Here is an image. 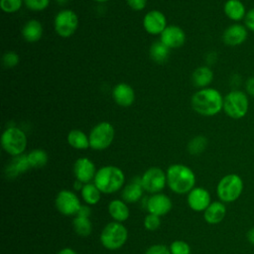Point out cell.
<instances>
[{"label": "cell", "instance_id": "8", "mask_svg": "<svg viewBox=\"0 0 254 254\" xmlns=\"http://www.w3.org/2000/svg\"><path fill=\"white\" fill-rule=\"evenodd\" d=\"M88 138L89 145L93 150H104L108 148L113 141L114 128L109 122H100L92 128Z\"/></svg>", "mask_w": 254, "mask_h": 254}, {"label": "cell", "instance_id": "41", "mask_svg": "<svg viewBox=\"0 0 254 254\" xmlns=\"http://www.w3.org/2000/svg\"><path fill=\"white\" fill-rule=\"evenodd\" d=\"M90 213H91V209H90L89 206H87V205H81L75 215H76V216H79V217H87V218H88L89 215H90Z\"/></svg>", "mask_w": 254, "mask_h": 254}, {"label": "cell", "instance_id": "23", "mask_svg": "<svg viewBox=\"0 0 254 254\" xmlns=\"http://www.w3.org/2000/svg\"><path fill=\"white\" fill-rule=\"evenodd\" d=\"M43 35V27L42 24L35 20H29L22 28V36L23 38L30 43H34L39 41Z\"/></svg>", "mask_w": 254, "mask_h": 254}, {"label": "cell", "instance_id": "38", "mask_svg": "<svg viewBox=\"0 0 254 254\" xmlns=\"http://www.w3.org/2000/svg\"><path fill=\"white\" fill-rule=\"evenodd\" d=\"M244 25L248 31L254 33V7L247 10L246 16L244 18Z\"/></svg>", "mask_w": 254, "mask_h": 254}, {"label": "cell", "instance_id": "10", "mask_svg": "<svg viewBox=\"0 0 254 254\" xmlns=\"http://www.w3.org/2000/svg\"><path fill=\"white\" fill-rule=\"evenodd\" d=\"M143 189L151 193H159L166 186L167 174L160 168L148 169L141 178Z\"/></svg>", "mask_w": 254, "mask_h": 254}, {"label": "cell", "instance_id": "17", "mask_svg": "<svg viewBox=\"0 0 254 254\" xmlns=\"http://www.w3.org/2000/svg\"><path fill=\"white\" fill-rule=\"evenodd\" d=\"M147 209L150 213L162 216L167 214L172 208V201L166 194L154 193L147 199Z\"/></svg>", "mask_w": 254, "mask_h": 254}, {"label": "cell", "instance_id": "36", "mask_svg": "<svg viewBox=\"0 0 254 254\" xmlns=\"http://www.w3.org/2000/svg\"><path fill=\"white\" fill-rule=\"evenodd\" d=\"M160 224H161V219H160V216L156 215V214H148L146 217H145V220H144V225L145 227L148 229V230H151V231H154L156 229H158L160 227Z\"/></svg>", "mask_w": 254, "mask_h": 254}, {"label": "cell", "instance_id": "6", "mask_svg": "<svg viewBox=\"0 0 254 254\" xmlns=\"http://www.w3.org/2000/svg\"><path fill=\"white\" fill-rule=\"evenodd\" d=\"M243 190V181L236 174L224 176L218 183L216 192L223 202H232L236 200Z\"/></svg>", "mask_w": 254, "mask_h": 254}, {"label": "cell", "instance_id": "16", "mask_svg": "<svg viewBox=\"0 0 254 254\" xmlns=\"http://www.w3.org/2000/svg\"><path fill=\"white\" fill-rule=\"evenodd\" d=\"M189 206L194 211H202L207 208L210 202V194L203 188H193L188 195Z\"/></svg>", "mask_w": 254, "mask_h": 254}, {"label": "cell", "instance_id": "18", "mask_svg": "<svg viewBox=\"0 0 254 254\" xmlns=\"http://www.w3.org/2000/svg\"><path fill=\"white\" fill-rule=\"evenodd\" d=\"M112 97L118 105L128 107L132 105L135 100V92L129 84L121 82L116 84L113 88Z\"/></svg>", "mask_w": 254, "mask_h": 254}, {"label": "cell", "instance_id": "22", "mask_svg": "<svg viewBox=\"0 0 254 254\" xmlns=\"http://www.w3.org/2000/svg\"><path fill=\"white\" fill-rule=\"evenodd\" d=\"M143 190L141 179L136 178L123 189L121 194L122 198L127 202L138 201L143 195Z\"/></svg>", "mask_w": 254, "mask_h": 254}, {"label": "cell", "instance_id": "13", "mask_svg": "<svg viewBox=\"0 0 254 254\" xmlns=\"http://www.w3.org/2000/svg\"><path fill=\"white\" fill-rule=\"evenodd\" d=\"M143 27L151 35L162 34L167 27L166 16L158 10H152L144 16Z\"/></svg>", "mask_w": 254, "mask_h": 254}, {"label": "cell", "instance_id": "9", "mask_svg": "<svg viewBox=\"0 0 254 254\" xmlns=\"http://www.w3.org/2000/svg\"><path fill=\"white\" fill-rule=\"evenodd\" d=\"M78 26L77 15L71 10H62L55 18V30L63 38L70 37Z\"/></svg>", "mask_w": 254, "mask_h": 254}, {"label": "cell", "instance_id": "29", "mask_svg": "<svg viewBox=\"0 0 254 254\" xmlns=\"http://www.w3.org/2000/svg\"><path fill=\"white\" fill-rule=\"evenodd\" d=\"M27 157L31 168H43L48 163V154L42 149L31 151Z\"/></svg>", "mask_w": 254, "mask_h": 254}, {"label": "cell", "instance_id": "4", "mask_svg": "<svg viewBox=\"0 0 254 254\" xmlns=\"http://www.w3.org/2000/svg\"><path fill=\"white\" fill-rule=\"evenodd\" d=\"M249 110V96L241 89L234 88L223 98V111L232 119L245 117Z\"/></svg>", "mask_w": 254, "mask_h": 254}, {"label": "cell", "instance_id": "25", "mask_svg": "<svg viewBox=\"0 0 254 254\" xmlns=\"http://www.w3.org/2000/svg\"><path fill=\"white\" fill-rule=\"evenodd\" d=\"M108 212L111 217L118 222L125 221L129 217V208L126 203L119 199H114L108 204Z\"/></svg>", "mask_w": 254, "mask_h": 254}, {"label": "cell", "instance_id": "11", "mask_svg": "<svg viewBox=\"0 0 254 254\" xmlns=\"http://www.w3.org/2000/svg\"><path fill=\"white\" fill-rule=\"evenodd\" d=\"M56 206L64 215H75L80 208L78 197L70 190H61L56 197Z\"/></svg>", "mask_w": 254, "mask_h": 254}, {"label": "cell", "instance_id": "33", "mask_svg": "<svg viewBox=\"0 0 254 254\" xmlns=\"http://www.w3.org/2000/svg\"><path fill=\"white\" fill-rule=\"evenodd\" d=\"M170 251L171 254H190V247L187 242L177 240L171 244Z\"/></svg>", "mask_w": 254, "mask_h": 254}, {"label": "cell", "instance_id": "43", "mask_svg": "<svg viewBox=\"0 0 254 254\" xmlns=\"http://www.w3.org/2000/svg\"><path fill=\"white\" fill-rule=\"evenodd\" d=\"M58 254H77V253L70 248H64Z\"/></svg>", "mask_w": 254, "mask_h": 254}, {"label": "cell", "instance_id": "34", "mask_svg": "<svg viewBox=\"0 0 254 254\" xmlns=\"http://www.w3.org/2000/svg\"><path fill=\"white\" fill-rule=\"evenodd\" d=\"M24 3L32 11H42L49 6L50 0H24Z\"/></svg>", "mask_w": 254, "mask_h": 254}, {"label": "cell", "instance_id": "21", "mask_svg": "<svg viewBox=\"0 0 254 254\" xmlns=\"http://www.w3.org/2000/svg\"><path fill=\"white\" fill-rule=\"evenodd\" d=\"M226 214V207L220 201L211 202L204 210L203 217L209 224H217L223 220Z\"/></svg>", "mask_w": 254, "mask_h": 254}, {"label": "cell", "instance_id": "7", "mask_svg": "<svg viewBox=\"0 0 254 254\" xmlns=\"http://www.w3.org/2000/svg\"><path fill=\"white\" fill-rule=\"evenodd\" d=\"M1 145L3 149L12 156L22 155L27 146V137L25 133L17 127L7 128L1 136Z\"/></svg>", "mask_w": 254, "mask_h": 254}, {"label": "cell", "instance_id": "45", "mask_svg": "<svg viewBox=\"0 0 254 254\" xmlns=\"http://www.w3.org/2000/svg\"><path fill=\"white\" fill-rule=\"evenodd\" d=\"M97 2H105V1H108V0H95Z\"/></svg>", "mask_w": 254, "mask_h": 254}, {"label": "cell", "instance_id": "42", "mask_svg": "<svg viewBox=\"0 0 254 254\" xmlns=\"http://www.w3.org/2000/svg\"><path fill=\"white\" fill-rule=\"evenodd\" d=\"M246 237H247V240L252 244L254 245V227H252L251 229L248 230L247 234H246Z\"/></svg>", "mask_w": 254, "mask_h": 254}, {"label": "cell", "instance_id": "19", "mask_svg": "<svg viewBox=\"0 0 254 254\" xmlns=\"http://www.w3.org/2000/svg\"><path fill=\"white\" fill-rule=\"evenodd\" d=\"M225 16L234 23H240L246 16L247 10L241 0H227L223 5Z\"/></svg>", "mask_w": 254, "mask_h": 254}, {"label": "cell", "instance_id": "27", "mask_svg": "<svg viewBox=\"0 0 254 254\" xmlns=\"http://www.w3.org/2000/svg\"><path fill=\"white\" fill-rule=\"evenodd\" d=\"M170 55V48L164 45L161 41L155 42L150 48V57L151 59L159 64L166 62Z\"/></svg>", "mask_w": 254, "mask_h": 254}, {"label": "cell", "instance_id": "1", "mask_svg": "<svg viewBox=\"0 0 254 254\" xmlns=\"http://www.w3.org/2000/svg\"><path fill=\"white\" fill-rule=\"evenodd\" d=\"M223 98L216 88L205 87L192 95L191 106L202 116H214L223 110Z\"/></svg>", "mask_w": 254, "mask_h": 254}, {"label": "cell", "instance_id": "5", "mask_svg": "<svg viewBox=\"0 0 254 254\" xmlns=\"http://www.w3.org/2000/svg\"><path fill=\"white\" fill-rule=\"evenodd\" d=\"M128 237L126 227L118 221L108 223L100 234V241L102 245L109 250H116L121 248Z\"/></svg>", "mask_w": 254, "mask_h": 254}, {"label": "cell", "instance_id": "39", "mask_svg": "<svg viewBox=\"0 0 254 254\" xmlns=\"http://www.w3.org/2000/svg\"><path fill=\"white\" fill-rule=\"evenodd\" d=\"M126 1H127V4L129 5V7L135 11L143 10L147 3V0H126Z\"/></svg>", "mask_w": 254, "mask_h": 254}, {"label": "cell", "instance_id": "31", "mask_svg": "<svg viewBox=\"0 0 254 254\" xmlns=\"http://www.w3.org/2000/svg\"><path fill=\"white\" fill-rule=\"evenodd\" d=\"M207 146V139L202 135L193 137L188 144V151L191 155H198L202 153Z\"/></svg>", "mask_w": 254, "mask_h": 254}, {"label": "cell", "instance_id": "44", "mask_svg": "<svg viewBox=\"0 0 254 254\" xmlns=\"http://www.w3.org/2000/svg\"><path fill=\"white\" fill-rule=\"evenodd\" d=\"M60 5H64V4H65V3H67L68 2V0H56Z\"/></svg>", "mask_w": 254, "mask_h": 254}, {"label": "cell", "instance_id": "24", "mask_svg": "<svg viewBox=\"0 0 254 254\" xmlns=\"http://www.w3.org/2000/svg\"><path fill=\"white\" fill-rule=\"evenodd\" d=\"M191 80L196 87L205 88L213 80V71L206 65L199 66L192 72Z\"/></svg>", "mask_w": 254, "mask_h": 254}, {"label": "cell", "instance_id": "37", "mask_svg": "<svg viewBox=\"0 0 254 254\" xmlns=\"http://www.w3.org/2000/svg\"><path fill=\"white\" fill-rule=\"evenodd\" d=\"M145 254H171V251L167 248L166 245L156 244L149 247Z\"/></svg>", "mask_w": 254, "mask_h": 254}, {"label": "cell", "instance_id": "3", "mask_svg": "<svg viewBox=\"0 0 254 254\" xmlns=\"http://www.w3.org/2000/svg\"><path fill=\"white\" fill-rule=\"evenodd\" d=\"M94 185L103 193H113L121 189L124 184L123 172L115 166L100 168L94 177Z\"/></svg>", "mask_w": 254, "mask_h": 254}, {"label": "cell", "instance_id": "30", "mask_svg": "<svg viewBox=\"0 0 254 254\" xmlns=\"http://www.w3.org/2000/svg\"><path fill=\"white\" fill-rule=\"evenodd\" d=\"M72 227L75 233L80 236H88L92 230L91 222L87 217L75 216V218L72 221Z\"/></svg>", "mask_w": 254, "mask_h": 254}, {"label": "cell", "instance_id": "15", "mask_svg": "<svg viewBox=\"0 0 254 254\" xmlns=\"http://www.w3.org/2000/svg\"><path fill=\"white\" fill-rule=\"evenodd\" d=\"M186 41V34L179 26H167L161 34V42L170 49L180 48Z\"/></svg>", "mask_w": 254, "mask_h": 254}, {"label": "cell", "instance_id": "12", "mask_svg": "<svg viewBox=\"0 0 254 254\" xmlns=\"http://www.w3.org/2000/svg\"><path fill=\"white\" fill-rule=\"evenodd\" d=\"M248 29L244 24L233 23L229 25L222 34V41L226 46L237 47L245 43L248 38Z\"/></svg>", "mask_w": 254, "mask_h": 254}, {"label": "cell", "instance_id": "40", "mask_svg": "<svg viewBox=\"0 0 254 254\" xmlns=\"http://www.w3.org/2000/svg\"><path fill=\"white\" fill-rule=\"evenodd\" d=\"M244 87L247 95L254 97V76H250L246 79L244 83Z\"/></svg>", "mask_w": 254, "mask_h": 254}, {"label": "cell", "instance_id": "32", "mask_svg": "<svg viewBox=\"0 0 254 254\" xmlns=\"http://www.w3.org/2000/svg\"><path fill=\"white\" fill-rule=\"evenodd\" d=\"M23 0H0V7L6 13H15L22 7Z\"/></svg>", "mask_w": 254, "mask_h": 254}, {"label": "cell", "instance_id": "35", "mask_svg": "<svg viewBox=\"0 0 254 254\" xmlns=\"http://www.w3.org/2000/svg\"><path fill=\"white\" fill-rule=\"evenodd\" d=\"M2 63L5 67H8V68L14 67L19 63V56L14 52H7L3 55Z\"/></svg>", "mask_w": 254, "mask_h": 254}, {"label": "cell", "instance_id": "26", "mask_svg": "<svg viewBox=\"0 0 254 254\" xmlns=\"http://www.w3.org/2000/svg\"><path fill=\"white\" fill-rule=\"evenodd\" d=\"M67 142L72 148L78 150H84L90 147L89 138L85 135V133L78 129H73L68 132Z\"/></svg>", "mask_w": 254, "mask_h": 254}, {"label": "cell", "instance_id": "2", "mask_svg": "<svg viewBox=\"0 0 254 254\" xmlns=\"http://www.w3.org/2000/svg\"><path fill=\"white\" fill-rule=\"evenodd\" d=\"M167 183L174 192L187 193L193 189L195 176L189 167L175 164L170 166L167 171Z\"/></svg>", "mask_w": 254, "mask_h": 254}, {"label": "cell", "instance_id": "28", "mask_svg": "<svg viewBox=\"0 0 254 254\" xmlns=\"http://www.w3.org/2000/svg\"><path fill=\"white\" fill-rule=\"evenodd\" d=\"M100 190L94 184L87 183L83 185L81 190V196L87 204H95L100 199Z\"/></svg>", "mask_w": 254, "mask_h": 254}, {"label": "cell", "instance_id": "20", "mask_svg": "<svg viewBox=\"0 0 254 254\" xmlns=\"http://www.w3.org/2000/svg\"><path fill=\"white\" fill-rule=\"evenodd\" d=\"M30 168H31V166L29 164L27 155L22 154L19 156H15L12 159V161L6 167L5 174H6L7 178L13 179V178H16L17 176H19L20 174L25 173Z\"/></svg>", "mask_w": 254, "mask_h": 254}, {"label": "cell", "instance_id": "14", "mask_svg": "<svg viewBox=\"0 0 254 254\" xmlns=\"http://www.w3.org/2000/svg\"><path fill=\"white\" fill-rule=\"evenodd\" d=\"M73 173L76 181L87 184L94 179L96 170L92 161L87 158H79L73 164Z\"/></svg>", "mask_w": 254, "mask_h": 254}]
</instances>
